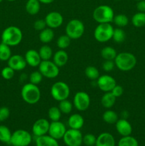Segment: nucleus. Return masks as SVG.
I'll return each mask as SVG.
<instances>
[{
    "instance_id": "f257e3e1",
    "label": "nucleus",
    "mask_w": 145,
    "mask_h": 146,
    "mask_svg": "<svg viewBox=\"0 0 145 146\" xmlns=\"http://www.w3.org/2000/svg\"><path fill=\"white\" fill-rule=\"evenodd\" d=\"M1 38V42L10 47L16 46L23 39L22 31L18 27L9 26L2 31Z\"/></svg>"
},
{
    "instance_id": "f03ea898",
    "label": "nucleus",
    "mask_w": 145,
    "mask_h": 146,
    "mask_svg": "<svg viewBox=\"0 0 145 146\" xmlns=\"http://www.w3.org/2000/svg\"><path fill=\"white\" fill-rule=\"evenodd\" d=\"M23 101L29 105H34L39 102L41 97V90L38 85L28 83L23 86L21 91Z\"/></svg>"
},
{
    "instance_id": "7ed1b4c3",
    "label": "nucleus",
    "mask_w": 145,
    "mask_h": 146,
    "mask_svg": "<svg viewBox=\"0 0 145 146\" xmlns=\"http://www.w3.org/2000/svg\"><path fill=\"white\" fill-rule=\"evenodd\" d=\"M115 66L122 71H129L136 65V58L129 52H120L117 54L115 60Z\"/></svg>"
},
{
    "instance_id": "20e7f679",
    "label": "nucleus",
    "mask_w": 145,
    "mask_h": 146,
    "mask_svg": "<svg viewBox=\"0 0 145 146\" xmlns=\"http://www.w3.org/2000/svg\"><path fill=\"white\" fill-rule=\"evenodd\" d=\"M114 17L115 12L113 9L105 4L97 7L92 12V18L98 24L112 22Z\"/></svg>"
},
{
    "instance_id": "39448f33",
    "label": "nucleus",
    "mask_w": 145,
    "mask_h": 146,
    "mask_svg": "<svg viewBox=\"0 0 145 146\" xmlns=\"http://www.w3.org/2000/svg\"><path fill=\"white\" fill-rule=\"evenodd\" d=\"M85 25L81 20L73 19L70 20L65 27V34L71 40H77L81 38L85 33Z\"/></svg>"
},
{
    "instance_id": "423d86ee",
    "label": "nucleus",
    "mask_w": 145,
    "mask_h": 146,
    "mask_svg": "<svg viewBox=\"0 0 145 146\" xmlns=\"http://www.w3.org/2000/svg\"><path fill=\"white\" fill-rule=\"evenodd\" d=\"M114 28L111 23L98 24L94 30L95 39L100 43H105L112 38Z\"/></svg>"
},
{
    "instance_id": "0eeeda50",
    "label": "nucleus",
    "mask_w": 145,
    "mask_h": 146,
    "mask_svg": "<svg viewBox=\"0 0 145 146\" xmlns=\"http://www.w3.org/2000/svg\"><path fill=\"white\" fill-rule=\"evenodd\" d=\"M51 95L54 100L61 101L68 99L71 94V89L68 84L64 81H56L51 88Z\"/></svg>"
},
{
    "instance_id": "6e6552de",
    "label": "nucleus",
    "mask_w": 145,
    "mask_h": 146,
    "mask_svg": "<svg viewBox=\"0 0 145 146\" xmlns=\"http://www.w3.org/2000/svg\"><path fill=\"white\" fill-rule=\"evenodd\" d=\"M32 140V135L28 131L18 129L12 133L10 144L12 146H28Z\"/></svg>"
},
{
    "instance_id": "1a4fd4ad",
    "label": "nucleus",
    "mask_w": 145,
    "mask_h": 146,
    "mask_svg": "<svg viewBox=\"0 0 145 146\" xmlns=\"http://www.w3.org/2000/svg\"><path fill=\"white\" fill-rule=\"evenodd\" d=\"M38 71L43 76L47 78H55L59 75L60 68L51 60L42 61L38 66Z\"/></svg>"
},
{
    "instance_id": "9d476101",
    "label": "nucleus",
    "mask_w": 145,
    "mask_h": 146,
    "mask_svg": "<svg viewBox=\"0 0 145 146\" xmlns=\"http://www.w3.org/2000/svg\"><path fill=\"white\" fill-rule=\"evenodd\" d=\"M83 135L80 130L69 128L66 131L63 140L67 146H81Z\"/></svg>"
},
{
    "instance_id": "9b49d317",
    "label": "nucleus",
    "mask_w": 145,
    "mask_h": 146,
    "mask_svg": "<svg viewBox=\"0 0 145 146\" xmlns=\"http://www.w3.org/2000/svg\"><path fill=\"white\" fill-rule=\"evenodd\" d=\"M72 104L78 111H85L90 106V97L85 91H78L74 95Z\"/></svg>"
},
{
    "instance_id": "f8f14e48",
    "label": "nucleus",
    "mask_w": 145,
    "mask_h": 146,
    "mask_svg": "<svg viewBox=\"0 0 145 146\" xmlns=\"http://www.w3.org/2000/svg\"><path fill=\"white\" fill-rule=\"evenodd\" d=\"M66 131V126L61 121H51L50 123L48 134L52 138L58 141L63 139Z\"/></svg>"
},
{
    "instance_id": "ddd939ff",
    "label": "nucleus",
    "mask_w": 145,
    "mask_h": 146,
    "mask_svg": "<svg viewBox=\"0 0 145 146\" xmlns=\"http://www.w3.org/2000/svg\"><path fill=\"white\" fill-rule=\"evenodd\" d=\"M116 84L117 82L115 78L107 74L100 76L99 78L97 79V85L98 88L104 93L110 92Z\"/></svg>"
},
{
    "instance_id": "4468645a",
    "label": "nucleus",
    "mask_w": 145,
    "mask_h": 146,
    "mask_svg": "<svg viewBox=\"0 0 145 146\" xmlns=\"http://www.w3.org/2000/svg\"><path fill=\"white\" fill-rule=\"evenodd\" d=\"M50 122L48 120L45 118H38L34 122L32 125V133L34 136L36 137L42 136L47 135L49 129Z\"/></svg>"
},
{
    "instance_id": "2eb2a0df",
    "label": "nucleus",
    "mask_w": 145,
    "mask_h": 146,
    "mask_svg": "<svg viewBox=\"0 0 145 146\" xmlns=\"http://www.w3.org/2000/svg\"><path fill=\"white\" fill-rule=\"evenodd\" d=\"M44 19L46 23L47 27L52 29L59 28L64 21L63 15L58 11H51L48 13Z\"/></svg>"
},
{
    "instance_id": "dca6fc26",
    "label": "nucleus",
    "mask_w": 145,
    "mask_h": 146,
    "mask_svg": "<svg viewBox=\"0 0 145 146\" xmlns=\"http://www.w3.org/2000/svg\"><path fill=\"white\" fill-rule=\"evenodd\" d=\"M7 64L9 67L14 70L15 71H20L25 69L27 64L24 56L20 54H14L11 55L9 59L7 61Z\"/></svg>"
},
{
    "instance_id": "f3484780",
    "label": "nucleus",
    "mask_w": 145,
    "mask_h": 146,
    "mask_svg": "<svg viewBox=\"0 0 145 146\" xmlns=\"http://www.w3.org/2000/svg\"><path fill=\"white\" fill-rule=\"evenodd\" d=\"M115 129L121 136L131 135L132 133V126L130 123L125 118H119L115 123Z\"/></svg>"
},
{
    "instance_id": "a211bd4d",
    "label": "nucleus",
    "mask_w": 145,
    "mask_h": 146,
    "mask_svg": "<svg viewBox=\"0 0 145 146\" xmlns=\"http://www.w3.org/2000/svg\"><path fill=\"white\" fill-rule=\"evenodd\" d=\"M24 58L26 61L27 65L31 67H38L42 61L38 51L35 49H29L25 53Z\"/></svg>"
},
{
    "instance_id": "6ab92c4d",
    "label": "nucleus",
    "mask_w": 145,
    "mask_h": 146,
    "mask_svg": "<svg viewBox=\"0 0 145 146\" xmlns=\"http://www.w3.org/2000/svg\"><path fill=\"white\" fill-rule=\"evenodd\" d=\"M116 141L111 133L103 132L97 137L95 146H115Z\"/></svg>"
},
{
    "instance_id": "aec40b11",
    "label": "nucleus",
    "mask_w": 145,
    "mask_h": 146,
    "mask_svg": "<svg viewBox=\"0 0 145 146\" xmlns=\"http://www.w3.org/2000/svg\"><path fill=\"white\" fill-rule=\"evenodd\" d=\"M85 120L83 116L79 113H72L68 119V125L70 128L80 130L83 127Z\"/></svg>"
},
{
    "instance_id": "412c9836",
    "label": "nucleus",
    "mask_w": 145,
    "mask_h": 146,
    "mask_svg": "<svg viewBox=\"0 0 145 146\" xmlns=\"http://www.w3.org/2000/svg\"><path fill=\"white\" fill-rule=\"evenodd\" d=\"M52 61L59 68L64 66L68 61V54L65 50L60 49L55 52L53 55Z\"/></svg>"
},
{
    "instance_id": "4be33fe9",
    "label": "nucleus",
    "mask_w": 145,
    "mask_h": 146,
    "mask_svg": "<svg viewBox=\"0 0 145 146\" xmlns=\"http://www.w3.org/2000/svg\"><path fill=\"white\" fill-rule=\"evenodd\" d=\"M35 143L36 146H59L58 141L50 136L48 134L36 137Z\"/></svg>"
},
{
    "instance_id": "5701e85b",
    "label": "nucleus",
    "mask_w": 145,
    "mask_h": 146,
    "mask_svg": "<svg viewBox=\"0 0 145 146\" xmlns=\"http://www.w3.org/2000/svg\"><path fill=\"white\" fill-rule=\"evenodd\" d=\"M55 34H54L53 29L51 28L46 27L44 30L41 31L38 34V38L40 41L44 44H49L50 42L53 40Z\"/></svg>"
},
{
    "instance_id": "b1692460",
    "label": "nucleus",
    "mask_w": 145,
    "mask_h": 146,
    "mask_svg": "<svg viewBox=\"0 0 145 146\" xmlns=\"http://www.w3.org/2000/svg\"><path fill=\"white\" fill-rule=\"evenodd\" d=\"M117 98L110 92H106L101 98V105L106 109H111L116 102Z\"/></svg>"
},
{
    "instance_id": "393cba45",
    "label": "nucleus",
    "mask_w": 145,
    "mask_h": 146,
    "mask_svg": "<svg viewBox=\"0 0 145 146\" xmlns=\"http://www.w3.org/2000/svg\"><path fill=\"white\" fill-rule=\"evenodd\" d=\"M25 9L30 15H36L41 10V3L38 0H28L26 3Z\"/></svg>"
},
{
    "instance_id": "a878e982",
    "label": "nucleus",
    "mask_w": 145,
    "mask_h": 146,
    "mask_svg": "<svg viewBox=\"0 0 145 146\" xmlns=\"http://www.w3.org/2000/svg\"><path fill=\"white\" fill-rule=\"evenodd\" d=\"M102 119L104 122L107 124H115V123L119 119V116L113 110L107 109L102 114Z\"/></svg>"
},
{
    "instance_id": "bb28decb",
    "label": "nucleus",
    "mask_w": 145,
    "mask_h": 146,
    "mask_svg": "<svg viewBox=\"0 0 145 146\" xmlns=\"http://www.w3.org/2000/svg\"><path fill=\"white\" fill-rule=\"evenodd\" d=\"M117 52L115 48L112 46H105L101 49L100 56L104 60H115Z\"/></svg>"
},
{
    "instance_id": "cd10ccee",
    "label": "nucleus",
    "mask_w": 145,
    "mask_h": 146,
    "mask_svg": "<svg viewBox=\"0 0 145 146\" xmlns=\"http://www.w3.org/2000/svg\"><path fill=\"white\" fill-rule=\"evenodd\" d=\"M38 51L42 61L51 60L53 55L52 48L47 44H44L43 46H41Z\"/></svg>"
},
{
    "instance_id": "c85d7f7f",
    "label": "nucleus",
    "mask_w": 145,
    "mask_h": 146,
    "mask_svg": "<svg viewBox=\"0 0 145 146\" xmlns=\"http://www.w3.org/2000/svg\"><path fill=\"white\" fill-rule=\"evenodd\" d=\"M132 24L136 28H141L145 26V13L138 11L132 17Z\"/></svg>"
},
{
    "instance_id": "c756f323",
    "label": "nucleus",
    "mask_w": 145,
    "mask_h": 146,
    "mask_svg": "<svg viewBox=\"0 0 145 146\" xmlns=\"http://www.w3.org/2000/svg\"><path fill=\"white\" fill-rule=\"evenodd\" d=\"M12 133L9 128L4 125H0V141L4 143L10 144Z\"/></svg>"
},
{
    "instance_id": "7c9ffc66",
    "label": "nucleus",
    "mask_w": 145,
    "mask_h": 146,
    "mask_svg": "<svg viewBox=\"0 0 145 146\" xmlns=\"http://www.w3.org/2000/svg\"><path fill=\"white\" fill-rule=\"evenodd\" d=\"M11 56V47L1 42L0 44V61H7Z\"/></svg>"
},
{
    "instance_id": "2f4dec72",
    "label": "nucleus",
    "mask_w": 145,
    "mask_h": 146,
    "mask_svg": "<svg viewBox=\"0 0 145 146\" xmlns=\"http://www.w3.org/2000/svg\"><path fill=\"white\" fill-rule=\"evenodd\" d=\"M117 146H139L137 140L133 136H122L118 141Z\"/></svg>"
},
{
    "instance_id": "473e14b6",
    "label": "nucleus",
    "mask_w": 145,
    "mask_h": 146,
    "mask_svg": "<svg viewBox=\"0 0 145 146\" xmlns=\"http://www.w3.org/2000/svg\"><path fill=\"white\" fill-rule=\"evenodd\" d=\"M85 74L88 79L91 81H97L100 75L99 70L93 66H88L85 70Z\"/></svg>"
},
{
    "instance_id": "72a5a7b5",
    "label": "nucleus",
    "mask_w": 145,
    "mask_h": 146,
    "mask_svg": "<svg viewBox=\"0 0 145 146\" xmlns=\"http://www.w3.org/2000/svg\"><path fill=\"white\" fill-rule=\"evenodd\" d=\"M73 107L72 103L68 99L59 101V104H58V108L61 110L62 114H70L72 112Z\"/></svg>"
},
{
    "instance_id": "f704fd0d",
    "label": "nucleus",
    "mask_w": 145,
    "mask_h": 146,
    "mask_svg": "<svg viewBox=\"0 0 145 146\" xmlns=\"http://www.w3.org/2000/svg\"><path fill=\"white\" fill-rule=\"evenodd\" d=\"M112 22H114V24L117 27L122 28V27H126L129 24V18L127 16L124 14H117L114 17Z\"/></svg>"
},
{
    "instance_id": "c9c22d12",
    "label": "nucleus",
    "mask_w": 145,
    "mask_h": 146,
    "mask_svg": "<svg viewBox=\"0 0 145 146\" xmlns=\"http://www.w3.org/2000/svg\"><path fill=\"white\" fill-rule=\"evenodd\" d=\"M62 115L58 106H51L48 111V118L51 121H60Z\"/></svg>"
},
{
    "instance_id": "e433bc0d",
    "label": "nucleus",
    "mask_w": 145,
    "mask_h": 146,
    "mask_svg": "<svg viewBox=\"0 0 145 146\" xmlns=\"http://www.w3.org/2000/svg\"><path fill=\"white\" fill-rule=\"evenodd\" d=\"M112 39L115 42L118 43V44L124 42L126 39V33L122 28H119V27L114 29Z\"/></svg>"
},
{
    "instance_id": "4c0bfd02",
    "label": "nucleus",
    "mask_w": 145,
    "mask_h": 146,
    "mask_svg": "<svg viewBox=\"0 0 145 146\" xmlns=\"http://www.w3.org/2000/svg\"><path fill=\"white\" fill-rule=\"evenodd\" d=\"M71 38L68 36H67L66 34L60 36L56 41L57 46L58 47V48L63 50H65V48H68L69 46L71 45Z\"/></svg>"
},
{
    "instance_id": "58836bf2",
    "label": "nucleus",
    "mask_w": 145,
    "mask_h": 146,
    "mask_svg": "<svg viewBox=\"0 0 145 146\" xmlns=\"http://www.w3.org/2000/svg\"><path fill=\"white\" fill-rule=\"evenodd\" d=\"M43 78L44 76L39 71H32L29 75V83L35 85H38L41 83Z\"/></svg>"
},
{
    "instance_id": "ea45409f",
    "label": "nucleus",
    "mask_w": 145,
    "mask_h": 146,
    "mask_svg": "<svg viewBox=\"0 0 145 146\" xmlns=\"http://www.w3.org/2000/svg\"><path fill=\"white\" fill-rule=\"evenodd\" d=\"M15 71L9 66L2 68L1 71V75L2 78L5 80H11L14 78Z\"/></svg>"
},
{
    "instance_id": "a19ab883",
    "label": "nucleus",
    "mask_w": 145,
    "mask_h": 146,
    "mask_svg": "<svg viewBox=\"0 0 145 146\" xmlns=\"http://www.w3.org/2000/svg\"><path fill=\"white\" fill-rule=\"evenodd\" d=\"M97 137L92 133H86L82 138V143L86 146H95Z\"/></svg>"
},
{
    "instance_id": "79ce46f5",
    "label": "nucleus",
    "mask_w": 145,
    "mask_h": 146,
    "mask_svg": "<svg viewBox=\"0 0 145 146\" xmlns=\"http://www.w3.org/2000/svg\"><path fill=\"white\" fill-rule=\"evenodd\" d=\"M102 69L105 71V72H109L112 71V70L115 68V61L113 60H105V61L102 64Z\"/></svg>"
},
{
    "instance_id": "37998d69",
    "label": "nucleus",
    "mask_w": 145,
    "mask_h": 146,
    "mask_svg": "<svg viewBox=\"0 0 145 146\" xmlns=\"http://www.w3.org/2000/svg\"><path fill=\"white\" fill-rule=\"evenodd\" d=\"M47 27L46 23H45V19H39L36 20L35 22L34 23V28L36 31H41L44 30Z\"/></svg>"
},
{
    "instance_id": "c03bdc74",
    "label": "nucleus",
    "mask_w": 145,
    "mask_h": 146,
    "mask_svg": "<svg viewBox=\"0 0 145 146\" xmlns=\"http://www.w3.org/2000/svg\"><path fill=\"white\" fill-rule=\"evenodd\" d=\"M10 116V110L7 107L3 106L0 108V121H6Z\"/></svg>"
},
{
    "instance_id": "a18cd8bd",
    "label": "nucleus",
    "mask_w": 145,
    "mask_h": 146,
    "mask_svg": "<svg viewBox=\"0 0 145 146\" xmlns=\"http://www.w3.org/2000/svg\"><path fill=\"white\" fill-rule=\"evenodd\" d=\"M111 93L116 97L117 98H119V97L122 96L124 94V88L122 86L118 85L116 84L115 86L112 88V90L111 91Z\"/></svg>"
},
{
    "instance_id": "49530a36",
    "label": "nucleus",
    "mask_w": 145,
    "mask_h": 146,
    "mask_svg": "<svg viewBox=\"0 0 145 146\" xmlns=\"http://www.w3.org/2000/svg\"><path fill=\"white\" fill-rule=\"evenodd\" d=\"M136 9L140 12L145 13V0H141V1H137Z\"/></svg>"
},
{
    "instance_id": "de8ad7c7",
    "label": "nucleus",
    "mask_w": 145,
    "mask_h": 146,
    "mask_svg": "<svg viewBox=\"0 0 145 146\" xmlns=\"http://www.w3.org/2000/svg\"><path fill=\"white\" fill-rule=\"evenodd\" d=\"M40 1L41 4H51V3L53 2L55 0H38Z\"/></svg>"
},
{
    "instance_id": "09e8293b",
    "label": "nucleus",
    "mask_w": 145,
    "mask_h": 146,
    "mask_svg": "<svg viewBox=\"0 0 145 146\" xmlns=\"http://www.w3.org/2000/svg\"><path fill=\"white\" fill-rule=\"evenodd\" d=\"M8 1H16V0H7Z\"/></svg>"
},
{
    "instance_id": "8fccbe9b",
    "label": "nucleus",
    "mask_w": 145,
    "mask_h": 146,
    "mask_svg": "<svg viewBox=\"0 0 145 146\" xmlns=\"http://www.w3.org/2000/svg\"><path fill=\"white\" fill-rule=\"evenodd\" d=\"M134 1H141V0H134Z\"/></svg>"
},
{
    "instance_id": "3c124183",
    "label": "nucleus",
    "mask_w": 145,
    "mask_h": 146,
    "mask_svg": "<svg viewBox=\"0 0 145 146\" xmlns=\"http://www.w3.org/2000/svg\"><path fill=\"white\" fill-rule=\"evenodd\" d=\"M2 1H3V0H0V3L2 2Z\"/></svg>"
},
{
    "instance_id": "603ef678",
    "label": "nucleus",
    "mask_w": 145,
    "mask_h": 146,
    "mask_svg": "<svg viewBox=\"0 0 145 146\" xmlns=\"http://www.w3.org/2000/svg\"><path fill=\"white\" fill-rule=\"evenodd\" d=\"M115 1H120V0H115Z\"/></svg>"
}]
</instances>
